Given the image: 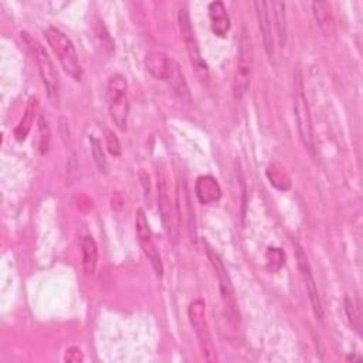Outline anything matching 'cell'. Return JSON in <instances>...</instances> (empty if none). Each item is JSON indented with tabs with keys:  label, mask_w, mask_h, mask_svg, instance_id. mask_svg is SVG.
Masks as SVG:
<instances>
[{
	"label": "cell",
	"mask_w": 363,
	"mask_h": 363,
	"mask_svg": "<svg viewBox=\"0 0 363 363\" xmlns=\"http://www.w3.org/2000/svg\"><path fill=\"white\" fill-rule=\"evenodd\" d=\"M294 247H295V258L298 262V268L302 274V278H303V282H305V286L308 291V296H309V301L312 305V311L318 319H322L323 318V306H322V302L319 298L315 278L312 275V271H311V267L308 262V257H306L303 248L298 242H294Z\"/></svg>",
	"instance_id": "cell-11"
},
{
	"label": "cell",
	"mask_w": 363,
	"mask_h": 363,
	"mask_svg": "<svg viewBox=\"0 0 363 363\" xmlns=\"http://www.w3.org/2000/svg\"><path fill=\"white\" fill-rule=\"evenodd\" d=\"M252 67H254V47L247 28L242 27L234 81H233V95L235 99H241L247 94L251 84Z\"/></svg>",
	"instance_id": "cell-3"
},
{
	"label": "cell",
	"mask_w": 363,
	"mask_h": 363,
	"mask_svg": "<svg viewBox=\"0 0 363 363\" xmlns=\"http://www.w3.org/2000/svg\"><path fill=\"white\" fill-rule=\"evenodd\" d=\"M187 316H189L190 325L199 339V345H200L204 359L207 362H216L217 352H216V346L213 343L208 323L206 319V302L201 298L194 299L187 308Z\"/></svg>",
	"instance_id": "cell-5"
},
{
	"label": "cell",
	"mask_w": 363,
	"mask_h": 363,
	"mask_svg": "<svg viewBox=\"0 0 363 363\" xmlns=\"http://www.w3.org/2000/svg\"><path fill=\"white\" fill-rule=\"evenodd\" d=\"M44 37L50 48L58 58L65 74L69 75L74 81L79 82L82 78V71H81V65H79V60H78V54L74 47V43L67 37V34H64L60 28L52 26L44 30Z\"/></svg>",
	"instance_id": "cell-2"
},
{
	"label": "cell",
	"mask_w": 363,
	"mask_h": 363,
	"mask_svg": "<svg viewBox=\"0 0 363 363\" xmlns=\"http://www.w3.org/2000/svg\"><path fill=\"white\" fill-rule=\"evenodd\" d=\"M135 227H136V237H138V242L143 251V254L146 255V258L149 259L156 277H162L163 275V262L159 254V250L153 241L152 237V231L147 223V218L145 216V211L142 208H139L136 211V221H135Z\"/></svg>",
	"instance_id": "cell-8"
},
{
	"label": "cell",
	"mask_w": 363,
	"mask_h": 363,
	"mask_svg": "<svg viewBox=\"0 0 363 363\" xmlns=\"http://www.w3.org/2000/svg\"><path fill=\"white\" fill-rule=\"evenodd\" d=\"M194 193H196L197 200L201 204H210V203H216L220 200L221 187L213 176L204 174V176L197 177L196 184H194Z\"/></svg>",
	"instance_id": "cell-15"
},
{
	"label": "cell",
	"mask_w": 363,
	"mask_h": 363,
	"mask_svg": "<svg viewBox=\"0 0 363 363\" xmlns=\"http://www.w3.org/2000/svg\"><path fill=\"white\" fill-rule=\"evenodd\" d=\"M294 112L296 118V128L299 133V139L303 147L309 155H315V138H313V126L309 111L308 98L305 95V86L302 81L301 69H295L294 74Z\"/></svg>",
	"instance_id": "cell-1"
},
{
	"label": "cell",
	"mask_w": 363,
	"mask_h": 363,
	"mask_svg": "<svg viewBox=\"0 0 363 363\" xmlns=\"http://www.w3.org/2000/svg\"><path fill=\"white\" fill-rule=\"evenodd\" d=\"M265 259H267L268 269L275 272V271L281 269V267L285 264V254L281 248L269 247L265 252Z\"/></svg>",
	"instance_id": "cell-25"
},
{
	"label": "cell",
	"mask_w": 363,
	"mask_h": 363,
	"mask_svg": "<svg viewBox=\"0 0 363 363\" xmlns=\"http://www.w3.org/2000/svg\"><path fill=\"white\" fill-rule=\"evenodd\" d=\"M157 203H159V211H160L164 231L169 235V240L172 242H177V227L174 224V207L170 200L167 176L164 170H160V173L157 174Z\"/></svg>",
	"instance_id": "cell-10"
},
{
	"label": "cell",
	"mask_w": 363,
	"mask_h": 363,
	"mask_svg": "<svg viewBox=\"0 0 363 363\" xmlns=\"http://www.w3.org/2000/svg\"><path fill=\"white\" fill-rule=\"evenodd\" d=\"M265 174L271 183V186H274L275 189L285 191L291 187V177L288 174V172L285 170V167L278 163V162H272L267 166Z\"/></svg>",
	"instance_id": "cell-21"
},
{
	"label": "cell",
	"mask_w": 363,
	"mask_h": 363,
	"mask_svg": "<svg viewBox=\"0 0 363 363\" xmlns=\"http://www.w3.org/2000/svg\"><path fill=\"white\" fill-rule=\"evenodd\" d=\"M37 111H38V99L37 96H31L26 105V109H24V113L18 122V125L16 126L14 129V138L18 140V142H23L28 132L31 130V126L34 123V119H35V115H37Z\"/></svg>",
	"instance_id": "cell-18"
},
{
	"label": "cell",
	"mask_w": 363,
	"mask_h": 363,
	"mask_svg": "<svg viewBox=\"0 0 363 363\" xmlns=\"http://www.w3.org/2000/svg\"><path fill=\"white\" fill-rule=\"evenodd\" d=\"M30 47H31L34 61L37 64L41 81L45 86L47 96H48L50 102L54 106H58L60 105V78H58V72L55 69V65L51 61L45 48L40 43L31 40Z\"/></svg>",
	"instance_id": "cell-6"
},
{
	"label": "cell",
	"mask_w": 363,
	"mask_h": 363,
	"mask_svg": "<svg viewBox=\"0 0 363 363\" xmlns=\"http://www.w3.org/2000/svg\"><path fill=\"white\" fill-rule=\"evenodd\" d=\"M176 211L179 216V220H184V223L187 224V230L189 234L191 237V240H196V228H194V211H193V206L190 203V196H189V190H187V184L184 179H180L177 182V187H176Z\"/></svg>",
	"instance_id": "cell-12"
},
{
	"label": "cell",
	"mask_w": 363,
	"mask_h": 363,
	"mask_svg": "<svg viewBox=\"0 0 363 363\" xmlns=\"http://www.w3.org/2000/svg\"><path fill=\"white\" fill-rule=\"evenodd\" d=\"M170 88L173 89V92L184 102H191V95H190V89L187 86V82L184 79V74L180 68V65L177 62H174L173 68H172V72L166 81Z\"/></svg>",
	"instance_id": "cell-20"
},
{
	"label": "cell",
	"mask_w": 363,
	"mask_h": 363,
	"mask_svg": "<svg viewBox=\"0 0 363 363\" xmlns=\"http://www.w3.org/2000/svg\"><path fill=\"white\" fill-rule=\"evenodd\" d=\"M269 9L274 14V26L277 31V38L279 47H284L286 43V16H285V3L284 1H269Z\"/></svg>",
	"instance_id": "cell-22"
},
{
	"label": "cell",
	"mask_w": 363,
	"mask_h": 363,
	"mask_svg": "<svg viewBox=\"0 0 363 363\" xmlns=\"http://www.w3.org/2000/svg\"><path fill=\"white\" fill-rule=\"evenodd\" d=\"M313 17L323 33L325 37H332L335 34V17L332 6L329 1H313L312 4Z\"/></svg>",
	"instance_id": "cell-16"
},
{
	"label": "cell",
	"mask_w": 363,
	"mask_h": 363,
	"mask_svg": "<svg viewBox=\"0 0 363 363\" xmlns=\"http://www.w3.org/2000/svg\"><path fill=\"white\" fill-rule=\"evenodd\" d=\"M207 257L216 271L217 279H218V289H220V295L223 299V303L225 306V311L228 313V319L234 323H237L240 320V312H238V305H237V298H235V292H234V286L231 282V278L220 258L218 254H216L211 248H207Z\"/></svg>",
	"instance_id": "cell-7"
},
{
	"label": "cell",
	"mask_w": 363,
	"mask_h": 363,
	"mask_svg": "<svg viewBox=\"0 0 363 363\" xmlns=\"http://www.w3.org/2000/svg\"><path fill=\"white\" fill-rule=\"evenodd\" d=\"M128 84L123 75L113 74L106 84V101L112 121L121 130H126L129 115Z\"/></svg>",
	"instance_id": "cell-4"
},
{
	"label": "cell",
	"mask_w": 363,
	"mask_h": 363,
	"mask_svg": "<svg viewBox=\"0 0 363 363\" xmlns=\"http://www.w3.org/2000/svg\"><path fill=\"white\" fill-rule=\"evenodd\" d=\"M208 17L211 31L217 37H225L230 30V17L227 14L225 6L223 1H213L208 6Z\"/></svg>",
	"instance_id": "cell-17"
},
{
	"label": "cell",
	"mask_w": 363,
	"mask_h": 363,
	"mask_svg": "<svg viewBox=\"0 0 363 363\" xmlns=\"http://www.w3.org/2000/svg\"><path fill=\"white\" fill-rule=\"evenodd\" d=\"M177 23H179L182 38L184 41V45H186V50H187V54H189V58H190V62H191L194 71L201 78H207V65L200 55V48H199V44H197V40L194 35V30L191 27L190 16L186 9L179 10Z\"/></svg>",
	"instance_id": "cell-9"
},
{
	"label": "cell",
	"mask_w": 363,
	"mask_h": 363,
	"mask_svg": "<svg viewBox=\"0 0 363 363\" xmlns=\"http://www.w3.org/2000/svg\"><path fill=\"white\" fill-rule=\"evenodd\" d=\"M174 62L176 61L172 57L160 51H150L145 57V67L149 71V74L156 79H160L164 82L167 81Z\"/></svg>",
	"instance_id": "cell-14"
},
{
	"label": "cell",
	"mask_w": 363,
	"mask_h": 363,
	"mask_svg": "<svg viewBox=\"0 0 363 363\" xmlns=\"http://www.w3.org/2000/svg\"><path fill=\"white\" fill-rule=\"evenodd\" d=\"M345 312H346V316L349 319L350 326L356 332H360V326H362L360 309H359V306H357V303L354 302L353 298H349V296L345 298Z\"/></svg>",
	"instance_id": "cell-23"
},
{
	"label": "cell",
	"mask_w": 363,
	"mask_h": 363,
	"mask_svg": "<svg viewBox=\"0 0 363 363\" xmlns=\"http://www.w3.org/2000/svg\"><path fill=\"white\" fill-rule=\"evenodd\" d=\"M89 142H91V150H92L94 162H95L96 167L99 169V172L105 173L108 164H106V159H105V155H104L102 147H101V142L95 136H89Z\"/></svg>",
	"instance_id": "cell-26"
},
{
	"label": "cell",
	"mask_w": 363,
	"mask_h": 363,
	"mask_svg": "<svg viewBox=\"0 0 363 363\" xmlns=\"http://www.w3.org/2000/svg\"><path fill=\"white\" fill-rule=\"evenodd\" d=\"M255 13H257V20H258V27L261 30L262 35V44L265 48V52L272 61L274 54H275V47H274V37H272V23L269 17V7L268 1H255L254 3Z\"/></svg>",
	"instance_id": "cell-13"
},
{
	"label": "cell",
	"mask_w": 363,
	"mask_h": 363,
	"mask_svg": "<svg viewBox=\"0 0 363 363\" xmlns=\"http://www.w3.org/2000/svg\"><path fill=\"white\" fill-rule=\"evenodd\" d=\"M81 252H82V268L86 275H92L96 269L98 264V247L92 237L86 235L82 238L81 242Z\"/></svg>",
	"instance_id": "cell-19"
},
{
	"label": "cell",
	"mask_w": 363,
	"mask_h": 363,
	"mask_svg": "<svg viewBox=\"0 0 363 363\" xmlns=\"http://www.w3.org/2000/svg\"><path fill=\"white\" fill-rule=\"evenodd\" d=\"M50 126H48V121L44 115H40L38 118V140H37V146L41 155L48 152L50 147Z\"/></svg>",
	"instance_id": "cell-24"
},
{
	"label": "cell",
	"mask_w": 363,
	"mask_h": 363,
	"mask_svg": "<svg viewBox=\"0 0 363 363\" xmlns=\"http://www.w3.org/2000/svg\"><path fill=\"white\" fill-rule=\"evenodd\" d=\"M64 360L68 362V363H79L84 360V353L81 352L79 347L77 346H71L65 350V354H64Z\"/></svg>",
	"instance_id": "cell-28"
},
{
	"label": "cell",
	"mask_w": 363,
	"mask_h": 363,
	"mask_svg": "<svg viewBox=\"0 0 363 363\" xmlns=\"http://www.w3.org/2000/svg\"><path fill=\"white\" fill-rule=\"evenodd\" d=\"M105 140H106L108 152L112 156H119L121 152H122V147H121V142H119L118 136L113 133V130L105 129Z\"/></svg>",
	"instance_id": "cell-27"
}]
</instances>
